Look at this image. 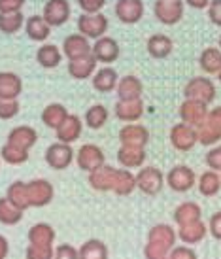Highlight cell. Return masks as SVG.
<instances>
[{
    "label": "cell",
    "mask_w": 221,
    "mask_h": 259,
    "mask_svg": "<svg viewBox=\"0 0 221 259\" xmlns=\"http://www.w3.org/2000/svg\"><path fill=\"white\" fill-rule=\"evenodd\" d=\"M89 186L95 191H114L119 197H127L136 189V176L127 168H115L104 165L99 170L89 174Z\"/></svg>",
    "instance_id": "cell-1"
},
{
    "label": "cell",
    "mask_w": 221,
    "mask_h": 259,
    "mask_svg": "<svg viewBox=\"0 0 221 259\" xmlns=\"http://www.w3.org/2000/svg\"><path fill=\"white\" fill-rule=\"evenodd\" d=\"M215 85L206 76H195L184 87V97L187 101H199L202 104H210L215 101Z\"/></svg>",
    "instance_id": "cell-2"
},
{
    "label": "cell",
    "mask_w": 221,
    "mask_h": 259,
    "mask_svg": "<svg viewBox=\"0 0 221 259\" xmlns=\"http://www.w3.org/2000/svg\"><path fill=\"white\" fill-rule=\"evenodd\" d=\"M136 176V189H140L144 195H150V197H155L163 191L164 187V174L161 168L157 166H142Z\"/></svg>",
    "instance_id": "cell-3"
},
{
    "label": "cell",
    "mask_w": 221,
    "mask_h": 259,
    "mask_svg": "<svg viewBox=\"0 0 221 259\" xmlns=\"http://www.w3.org/2000/svg\"><path fill=\"white\" fill-rule=\"evenodd\" d=\"M110 21L102 12L100 14H81L78 17V32L87 40H99L106 36Z\"/></svg>",
    "instance_id": "cell-4"
},
{
    "label": "cell",
    "mask_w": 221,
    "mask_h": 259,
    "mask_svg": "<svg viewBox=\"0 0 221 259\" xmlns=\"http://www.w3.org/2000/svg\"><path fill=\"white\" fill-rule=\"evenodd\" d=\"M186 14V4L184 0H157L153 4V15L159 23H163L166 27L178 25L184 19Z\"/></svg>",
    "instance_id": "cell-5"
},
{
    "label": "cell",
    "mask_w": 221,
    "mask_h": 259,
    "mask_svg": "<svg viewBox=\"0 0 221 259\" xmlns=\"http://www.w3.org/2000/svg\"><path fill=\"white\" fill-rule=\"evenodd\" d=\"M164 180H166V186L170 187L172 191H176V193H187V191H191L193 187L197 186V174H195V170H193L191 166L176 165L166 172Z\"/></svg>",
    "instance_id": "cell-6"
},
{
    "label": "cell",
    "mask_w": 221,
    "mask_h": 259,
    "mask_svg": "<svg viewBox=\"0 0 221 259\" xmlns=\"http://www.w3.org/2000/svg\"><path fill=\"white\" fill-rule=\"evenodd\" d=\"M104 151L97 144H83L76 151V165L79 166V170L91 174L95 170H99L100 166H104L106 163Z\"/></svg>",
    "instance_id": "cell-7"
},
{
    "label": "cell",
    "mask_w": 221,
    "mask_h": 259,
    "mask_svg": "<svg viewBox=\"0 0 221 259\" xmlns=\"http://www.w3.org/2000/svg\"><path fill=\"white\" fill-rule=\"evenodd\" d=\"M199 144L202 146H215L221 140V106H215L208 112L206 121L199 129Z\"/></svg>",
    "instance_id": "cell-8"
},
{
    "label": "cell",
    "mask_w": 221,
    "mask_h": 259,
    "mask_svg": "<svg viewBox=\"0 0 221 259\" xmlns=\"http://www.w3.org/2000/svg\"><path fill=\"white\" fill-rule=\"evenodd\" d=\"M46 163L48 166H51L53 170H66L68 166L74 163V150L70 144H63V142H53L48 146L46 150Z\"/></svg>",
    "instance_id": "cell-9"
},
{
    "label": "cell",
    "mask_w": 221,
    "mask_h": 259,
    "mask_svg": "<svg viewBox=\"0 0 221 259\" xmlns=\"http://www.w3.org/2000/svg\"><path fill=\"white\" fill-rule=\"evenodd\" d=\"M27 193H29L30 208H42L53 201L55 189L51 186V182L43 180V178H36V180H30L27 184Z\"/></svg>",
    "instance_id": "cell-10"
},
{
    "label": "cell",
    "mask_w": 221,
    "mask_h": 259,
    "mask_svg": "<svg viewBox=\"0 0 221 259\" xmlns=\"http://www.w3.org/2000/svg\"><path fill=\"white\" fill-rule=\"evenodd\" d=\"M170 144L178 151H191L199 144V133L195 127L180 121L170 129Z\"/></svg>",
    "instance_id": "cell-11"
},
{
    "label": "cell",
    "mask_w": 221,
    "mask_h": 259,
    "mask_svg": "<svg viewBox=\"0 0 221 259\" xmlns=\"http://www.w3.org/2000/svg\"><path fill=\"white\" fill-rule=\"evenodd\" d=\"M72 6L68 0H48L43 4V14L42 17L48 21L51 29L53 27H63L64 23L70 19Z\"/></svg>",
    "instance_id": "cell-12"
},
{
    "label": "cell",
    "mask_w": 221,
    "mask_h": 259,
    "mask_svg": "<svg viewBox=\"0 0 221 259\" xmlns=\"http://www.w3.org/2000/svg\"><path fill=\"white\" fill-rule=\"evenodd\" d=\"M119 44L112 36H102L99 40H95L93 44V57L97 59V63L104 66H110L119 59Z\"/></svg>",
    "instance_id": "cell-13"
},
{
    "label": "cell",
    "mask_w": 221,
    "mask_h": 259,
    "mask_svg": "<svg viewBox=\"0 0 221 259\" xmlns=\"http://www.w3.org/2000/svg\"><path fill=\"white\" fill-rule=\"evenodd\" d=\"M115 17L125 25H136L144 17L146 6L142 0H117L114 6Z\"/></svg>",
    "instance_id": "cell-14"
},
{
    "label": "cell",
    "mask_w": 221,
    "mask_h": 259,
    "mask_svg": "<svg viewBox=\"0 0 221 259\" xmlns=\"http://www.w3.org/2000/svg\"><path fill=\"white\" fill-rule=\"evenodd\" d=\"M208 106L202 104L199 101H184L180 104V119L182 123L186 125H191L195 129H199L202 123L206 121V115H208Z\"/></svg>",
    "instance_id": "cell-15"
},
{
    "label": "cell",
    "mask_w": 221,
    "mask_h": 259,
    "mask_svg": "<svg viewBox=\"0 0 221 259\" xmlns=\"http://www.w3.org/2000/svg\"><path fill=\"white\" fill-rule=\"evenodd\" d=\"M119 142L121 146H132V148H144L150 142V131L140 123H127L119 131Z\"/></svg>",
    "instance_id": "cell-16"
},
{
    "label": "cell",
    "mask_w": 221,
    "mask_h": 259,
    "mask_svg": "<svg viewBox=\"0 0 221 259\" xmlns=\"http://www.w3.org/2000/svg\"><path fill=\"white\" fill-rule=\"evenodd\" d=\"M93 53V46L89 44L85 36H81V34H68V36L64 38L63 42V55L68 61H76V59H83L87 55H91Z\"/></svg>",
    "instance_id": "cell-17"
},
{
    "label": "cell",
    "mask_w": 221,
    "mask_h": 259,
    "mask_svg": "<svg viewBox=\"0 0 221 259\" xmlns=\"http://www.w3.org/2000/svg\"><path fill=\"white\" fill-rule=\"evenodd\" d=\"M115 93H117V101H136V99H142L144 93V83L138 76L127 74L119 78L117 87H115Z\"/></svg>",
    "instance_id": "cell-18"
},
{
    "label": "cell",
    "mask_w": 221,
    "mask_h": 259,
    "mask_svg": "<svg viewBox=\"0 0 221 259\" xmlns=\"http://www.w3.org/2000/svg\"><path fill=\"white\" fill-rule=\"evenodd\" d=\"M36 142H38V133H36V129L29 127V125H19V127H14L8 133L6 144L19 148L23 151H29Z\"/></svg>",
    "instance_id": "cell-19"
},
{
    "label": "cell",
    "mask_w": 221,
    "mask_h": 259,
    "mask_svg": "<svg viewBox=\"0 0 221 259\" xmlns=\"http://www.w3.org/2000/svg\"><path fill=\"white\" fill-rule=\"evenodd\" d=\"M83 133V121L79 119L78 115H68L64 123L55 131V137H57V142H63V144H74Z\"/></svg>",
    "instance_id": "cell-20"
},
{
    "label": "cell",
    "mask_w": 221,
    "mask_h": 259,
    "mask_svg": "<svg viewBox=\"0 0 221 259\" xmlns=\"http://www.w3.org/2000/svg\"><path fill=\"white\" fill-rule=\"evenodd\" d=\"M115 117L123 123H136L144 115V102L142 99L136 101H117L114 106Z\"/></svg>",
    "instance_id": "cell-21"
},
{
    "label": "cell",
    "mask_w": 221,
    "mask_h": 259,
    "mask_svg": "<svg viewBox=\"0 0 221 259\" xmlns=\"http://www.w3.org/2000/svg\"><path fill=\"white\" fill-rule=\"evenodd\" d=\"M178 238L184 242L186 246H195L202 242L208 235V225L202 220L200 222H195V223H189V225H182L178 227Z\"/></svg>",
    "instance_id": "cell-22"
},
{
    "label": "cell",
    "mask_w": 221,
    "mask_h": 259,
    "mask_svg": "<svg viewBox=\"0 0 221 259\" xmlns=\"http://www.w3.org/2000/svg\"><path fill=\"white\" fill-rule=\"evenodd\" d=\"M117 161L123 168H142L146 163V150L144 148H132V146H119L117 150Z\"/></svg>",
    "instance_id": "cell-23"
},
{
    "label": "cell",
    "mask_w": 221,
    "mask_h": 259,
    "mask_svg": "<svg viewBox=\"0 0 221 259\" xmlns=\"http://www.w3.org/2000/svg\"><path fill=\"white\" fill-rule=\"evenodd\" d=\"M23 91V79L15 72H0V99L17 101Z\"/></svg>",
    "instance_id": "cell-24"
},
{
    "label": "cell",
    "mask_w": 221,
    "mask_h": 259,
    "mask_svg": "<svg viewBox=\"0 0 221 259\" xmlns=\"http://www.w3.org/2000/svg\"><path fill=\"white\" fill-rule=\"evenodd\" d=\"M97 59L93 57V53L91 55H87L83 59H76V61H68V74H70V78L74 79H89L91 76H95L97 72Z\"/></svg>",
    "instance_id": "cell-25"
},
{
    "label": "cell",
    "mask_w": 221,
    "mask_h": 259,
    "mask_svg": "<svg viewBox=\"0 0 221 259\" xmlns=\"http://www.w3.org/2000/svg\"><path fill=\"white\" fill-rule=\"evenodd\" d=\"M63 57V50H59L55 44H42L36 51V63L42 68H48V70L57 68Z\"/></svg>",
    "instance_id": "cell-26"
},
{
    "label": "cell",
    "mask_w": 221,
    "mask_h": 259,
    "mask_svg": "<svg viewBox=\"0 0 221 259\" xmlns=\"http://www.w3.org/2000/svg\"><path fill=\"white\" fill-rule=\"evenodd\" d=\"M117 81H119V76H117L115 68H112V66L97 68V72L93 76V87L99 93H112V91H115Z\"/></svg>",
    "instance_id": "cell-27"
},
{
    "label": "cell",
    "mask_w": 221,
    "mask_h": 259,
    "mask_svg": "<svg viewBox=\"0 0 221 259\" xmlns=\"http://www.w3.org/2000/svg\"><path fill=\"white\" fill-rule=\"evenodd\" d=\"M146 50L153 59H166L174 50V42L166 34H151L146 42Z\"/></svg>",
    "instance_id": "cell-28"
},
{
    "label": "cell",
    "mask_w": 221,
    "mask_h": 259,
    "mask_svg": "<svg viewBox=\"0 0 221 259\" xmlns=\"http://www.w3.org/2000/svg\"><path fill=\"white\" fill-rule=\"evenodd\" d=\"M202 220V210L195 201H186L178 204L174 210V222L178 223V227L182 225H189V223L200 222Z\"/></svg>",
    "instance_id": "cell-29"
},
{
    "label": "cell",
    "mask_w": 221,
    "mask_h": 259,
    "mask_svg": "<svg viewBox=\"0 0 221 259\" xmlns=\"http://www.w3.org/2000/svg\"><path fill=\"white\" fill-rule=\"evenodd\" d=\"M25 32L34 42H46L51 34V27L42 15H30L25 21Z\"/></svg>",
    "instance_id": "cell-30"
},
{
    "label": "cell",
    "mask_w": 221,
    "mask_h": 259,
    "mask_svg": "<svg viewBox=\"0 0 221 259\" xmlns=\"http://www.w3.org/2000/svg\"><path fill=\"white\" fill-rule=\"evenodd\" d=\"M68 115L70 114H68V110L64 108L63 104H59V102H51V104H48V106L42 110V121H43L46 127L57 131Z\"/></svg>",
    "instance_id": "cell-31"
},
{
    "label": "cell",
    "mask_w": 221,
    "mask_h": 259,
    "mask_svg": "<svg viewBox=\"0 0 221 259\" xmlns=\"http://www.w3.org/2000/svg\"><path fill=\"white\" fill-rule=\"evenodd\" d=\"M6 199L12 202L17 210H21V212L29 210L30 202H29V193H27V182L17 180V182H14V184H10V187H8V191H6Z\"/></svg>",
    "instance_id": "cell-32"
},
{
    "label": "cell",
    "mask_w": 221,
    "mask_h": 259,
    "mask_svg": "<svg viewBox=\"0 0 221 259\" xmlns=\"http://www.w3.org/2000/svg\"><path fill=\"white\" fill-rule=\"evenodd\" d=\"M55 229L50 223H34L29 229V244L34 246H53Z\"/></svg>",
    "instance_id": "cell-33"
},
{
    "label": "cell",
    "mask_w": 221,
    "mask_h": 259,
    "mask_svg": "<svg viewBox=\"0 0 221 259\" xmlns=\"http://www.w3.org/2000/svg\"><path fill=\"white\" fill-rule=\"evenodd\" d=\"M199 65L202 68V72L210 74V76H217L221 72V50L210 46L206 50H202L199 57Z\"/></svg>",
    "instance_id": "cell-34"
},
{
    "label": "cell",
    "mask_w": 221,
    "mask_h": 259,
    "mask_svg": "<svg viewBox=\"0 0 221 259\" xmlns=\"http://www.w3.org/2000/svg\"><path fill=\"white\" fill-rule=\"evenodd\" d=\"M197 187L202 197H215L221 191V174L215 170H206L199 176Z\"/></svg>",
    "instance_id": "cell-35"
},
{
    "label": "cell",
    "mask_w": 221,
    "mask_h": 259,
    "mask_svg": "<svg viewBox=\"0 0 221 259\" xmlns=\"http://www.w3.org/2000/svg\"><path fill=\"white\" fill-rule=\"evenodd\" d=\"M148 240H153V242H161V244H166L168 248H174L176 246V240H178V233L174 231V227L166 225V223H157L153 225L148 233Z\"/></svg>",
    "instance_id": "cell-36"
},
{
    "label": "cell",
    "mask_w": 221,
    "mask_h": 259,
    "mask_svg": "<svg viewBox=\"0 0 221 259\" xmlns=\"http://www.w3.org/2000/svg\"><path fill=\"white\" fill-rule=\"evenodd\" d=\"M78 255L79 259H108V246L99 238H91L79 246Z\"/></svg>",
    "instance_id": "cell-37"
},
{
    "label": "cell",
    "mask_w": 221,
    "mask_h": 259,
    "mask_svg": "<svg viewBox=\"0 0 221 259\" xmlns=\"http://www.w3.org/2000/svg\"><path fill=\"white\" fill-rule=\"evenodd\" d=\"M108 117H110V114H108L106 106H102V104H93V106L85 112V117H83V119H85V125L89 127V129L99 131L106 125Z\"/></svg>",
    "instance_id": "cell-38"
},
{
    "label": "cell",
    "mask_w": 221,
    "mask_h": 259,
    "mask_svg": "<svg viewBox=\"0 0 221 259\" xmlns=\"http://www.w3.org/2000/svg\"><path fill=\"white\" fill-rule=\"evenodd\" d=\"M25 15L21 12L15 14H0V32L4 34H15L25 27Z\"/></svg>",
    "instance_id": "cell-39"
},
{
    "label": "cell",
    "mask_w": 221,
    "mask_h": 259,
    "mask_svg": "<svg viewBox=\"0 0 221 259\" xmlns=\"http://www.w3.org/2000/svg\"><path fill=\"white\" fill-rule=\"evenodd\" d=\"M23 214L25 212L15 208L6 197L0 199V223H4V225H17L23 220Z\"/></svg>",
    "instance_id": "cell-40"
},
{
    "label": "cell",
    "mask_w": 221,
    "mask_h": 259,
    "mask_svg": "<svg viewBox=\"0 0 221 259\" xmlns=\"http://www.w3.org/2000/svg\"><path fill=\"white\" fill-rule=\"evenodd\" d=\"M0 159L6 161L8 165H23L29 161V151H23L10 144H4L0 150Z\"/></svg>",
    "instance_id": "cell-41"
},
{
    "label": "cell",
    "mask_w": 221,
    "mask_h": 259,
    "mask_svg": "<svg viewBox=\"0 0 221 259\" xmlns=\"http://www.w3.org/2000/svg\"><path fill=\"white\" fill-rule=\"evenodd\" d=\"M170 250H172V248H168L166 244L148 240V242H146V246H144V257H146V259H168V253H170Z\"/></svg>",
    "instance_id": "cell-42"
},
{
    "label": "cell",
    "mask_w": 221,
    "mask_h": 259,
    "mask_svg": "<svg viewBox=\"0 0 221 259\" xmlns=\"http://www.w3.org/2000/svg\"><path fill=\"white\" fill-rule=\"evenodd\" d=\"M55 248L53 246H27V259H53Z\"/></svg>",
    "instance_id": "cell-43"
},
{
    "label": "cell",
    "mask_w": 221,
    "mask_h": 259,
    "mask_svg": "<svg viewBox=\"0 0 221 259\" xmlns=\"http://www.w3.org/2000/svg\"><path fill=\"white\" fill-rule=\"evenodd\" d=\"M204 161H206V165L210 170H215V172L221 174V144L210 148Z\"/></svg>",
    "instance_id": "cell-44"
},
{
    "label": "cell",
    "mask_w": 221,
    "mask_h": 259,
    "mask_svg": "<svg viewBox=\"0 0 221 259\" xmlns=\"http://www.w3.org/2000/svg\"><path fill=\"white\" fill-rule=\"evenodd\" d=\"M19 102L17 101H4L0 99V119H12L19 114Z\"/></svg>",
    "instance_id": "cell-45"
},
{
    "label": "cell",
    "mask_w": 221,
    "mask_h": 259,
    "mask_svg": "<svg viewBox=\"0 0 221 259\" xmlns=\"http://www.w3.org/2000/svg\"><path fill=\"white\" fill-rule=\"evenodd\" d=\"M168 259H199L197 252L193 250L191 246H174L168 253Z\"/></svg>",
    "instance_id": "cell-46"
},
{
    "label": "cell",
    "mask_w": 221,
    "mask_h": 259,
    "mask_svg": "<svg viewBox=\"0 0 221 259\" xmlns=\"http://www.w3.org/2000/svg\"><path fill=\"white\" fill-rule=\"evenodd\" d=\"M78 6L83 14H100V10L106 6V0H78Z\"/></svg>",
    "instance_id": "cell-47"
},
{
    "label": "cell",
    "mask_w": 221,
    "mask_h": 259,
    "mask_svg": "<svg viewBox=\"0 0 221 259\" xmlns=\"http://www.w3.org/2000/svg\"><path fill=\"white\" fill-rule=\"evenodd\" d=\"M53 259H79L78 250L70 244H61L55 248V253H53Z\"/></svg>",
    "instance_id": "cell-48"
},
{
    "label": "cell",
    "mask_w": 221,
    "mask_h": 259,
    "mask_svg": "<svg viewBox=\"0 0 221 259\" xmlns=\"http://www.w3.org/2000/svg\"><path fill=\"white\" fill-rule=\"evenodd\" d=\"M27 0H0V14H15L21 12Z\"/></svg>",
    "instance_id": "cell-49"
},
{
    "label": "cell",
    "mask_w": 221,
    "mask_h": 259,
    "mask_svg": "<svg viewBox=\"0 0 221 259\" xmlns=\"http://www.w3.org/2000/svg\"><path fill=\"white\" fill-rule=\"evenodd\" d=\"M206 12H208V19L214 23L215 27H221V0H212Z\"/></svg>",
    "instance_id": "cell-50"
},
{
    "label": "cell",
    "mask_w": 221,
    "mask_h": 259,
    "mask_svg": "<svg viewBox=\"0 0 221 259\" xmlns=\"http://www.w3.org/2000/svg\"><path fill=\"white\" fill-rule=\"evenodd\" d=\"M208 233L215 238V240H221V212H214L210 222H208Z\"/></svg>",
    "instance_id": "cell-51"
},
{
    "label": "cell",
    "mask_w": 221,
    "mask_h": 259,
    "mask_svg": "<svg viewBox=\"0 0 221 259\" xmlns=\"http://www.w3.org/2000/svg\"><path fill=\"white\" fill-rule=\"evenodd\" d=\"M212 0H184V4H187L193 10H208Z\"/></svg>",
    "instance_id": "cell-52"
},
{
    "label": "cell",
    "mask_w": 221,
    "mask_h": 259,
    "mask_svg": "<svg viewBox=\"0 0 221 259\" xmlns=\"http://www.w3.org/2000/svg\"><path fill=\"white\" fill-rule=\"evenodd\" d=\"M8 252H10V244H8L6 237H2V235H0V259H6Z\"/></svg>",
    "instance_id": "cell-53"
},
{
    "label": "cell",
    "mask_w": 221,
    "mask_h": 259,
    "mask_svg": "<svg viewBox=\"0 0 221 259\" xmlns=\"http://www.w3.org/2000/svg\"><path fill=\"white\" fill-rule=\"evenodd\" d=\"M217 44H219V46H217V48H219V50H221V34H219V40H217Z\"/></svg>",
    "instance_id": "cell-54"
},
{
    "label": "cell",
    "mask_w": 221,
    "mask_h": 259,
    "mask_svg": "<svg viewBox=\"0 0 221 259\" xmlns=\"http://www.w3.org/2000/svg\"><path fill=\"white\" fill-rule=\"evenodd\" d=\"M217 79H219V83H221V72H219V74H217Z\"/></svg>",
    "instance_id": "cell-55"
}]
</instances>
